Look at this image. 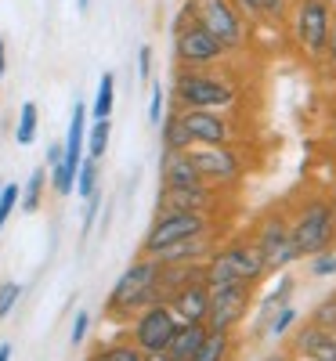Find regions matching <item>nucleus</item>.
Masks as SVG:
<instances>
[{"label": "nucleus", "instance_id": "obj_48", "mask_svg": "<svg viewBox=\"0 0 336 361\" xmlns=\"http://www.w3.org/2000/svg\"><path fill=\"white\" fill-rule=\"evenodd\" d=\"M325 199H329V206H332V214H336V185L329 188V195H325Z\"/></svg>", "mask_w": 336, "mask_h": 361}, {"label": "nucleus", "instance_id": "obj_2", "mask_svg": "<svg viewBox=\"0 0 336 361\" xmlns=\"http://www.w3.org/2000/svg\"><path fill=\"white\" fill-rule=\"evenodd\" d=\"M174 109H232L239 102V83L217 69H177L170 87Z\"/></svg>", "mask_w": 336, "mask_h": 361}, {"label": "nucleus", "instance_id": "obj_6", "mask_svg": "<svg viewBox=\"0 0 336 361\" xmlns=\"http://www.w3.org/2000/svg\"><path fill=\"white\" fill-rule=\"evenodd\" d=\"M286 18H289V37H293L296 51L308 58V62H318L322 66L329 22H332L329 0H293Z\"/></svg>", "mask_w": 336, "mask_h": 361}, {"label": "nucleus", "instance_id": "obj_7", "mask_svg": "<svg viewBox=\"0 0 336 361\" xmlns=\"http://www.w3.org/2000/svg\"><path fill=\"white\" fill-rule=\"evenodd\" d=\"M185 8L192 11V22L210 29L228 51H242L250 44V22L232 0H185Z\"/></svg>", "mask_w": 336, "mask_h": 361}, {"label": "nucleus", "instance_id": "obj_17", "mask_svg": "<svg viewBox=\"0 0 336 361\" xmlns=\"http://www.w3.org/2000/svg\"><path fill=\"white\" fill-rule=\"evenodd\" d=\"M213 250H217V228L213 231H203L196 238H185V243H174L167 250L156 253L160 264H203Z\"/></svg>", "mask_w": 336, "mask_h": 361}, {"label": "nucleus", "instance_id": "obj_25", "mask_svg": "<svg viewBox=\"0 0 336 361\" xmlns=\"http://www.w3.org/2000/svg\"><path fill=\"white\" fill-rule=\"evenodd\" d=\"M112 105H116V76H112V73H102L95 105L87 109V116H90V119H109V116H112Z\"/></svg>", "mask_w": 336, "mask_h": 361}, {"label": "nucleus", "instance_id": "obj_11", "mask_svg": "<svg viewBox=\"0 0 336 361\" xmlns=\"http://www.w3.org/2000/svg\"><path fill=\"white\" fill-rule=\"evenodd\" d=\"M188 159L196 163L206 185H217V188H235L246 177V163L235 152V145H192Z\"/></svg>", "mask_w": 336, "mask_h": 361}, {"label": "nucleus", "instance_id": "obj_26", "mask_svg": "<svg viewBox=\"0 0 336 361\" xmlns=\"http://www.w3.org/2000/svg\"><path fill=\"white\" fill-rule=\"evenodd\" d=\"M109 137H112V123H109V119H95V123L87 127L83 156H90V159H102V156L109 152Z\"/></svg>", "mask_w": 336, "mask_h": 361}, {"label": "nucleus", "instance_id": "obj_15", "mask_svg": "<svg viewBox=\"0 0 336 361\" xmlns=\"http://www.w3.org/2000/svg\"><path fill=\"white\" fill-rule=\"evenodd\" d=\"M170 311L181 325H196V322H206V311H210V286L203 279L188 282V286H181L170 300Z\"/></svg>", "mask_w": 336, "mask_h": 361}, {"label": "nucleus", "instance_id": "obj_1", "mask_svg": "<svg viewBox=\"0 0 336 361\" xmlns=\"http://www.w3.org/2000/svg\"><path fill=\"white\" fill-rule=\"evenodd\" d=\"M264 279H268V264L250 235H239L232 243H217V250L203 260V282L210 289H224L235 282L260 286Z\"/></svg>", "mask_w": 336, "mask_h": 361}, {"label": "nucleus", "instance_id": "obj_23", "mask_svg": "<svg viewBox=\"0 0 336 361\" xmlns=\"http://www.w3.org/2000/svg\"><path fill=\"white\" fill-rule=\"evenodd\" d=\"M44 188H47V166H37L29 173V180L22 185V195H18V206L25 214H37L40 202H44Z\"/></svg>", "mask_w": 336, "mask_h": 361}, {"label": "nucleus", "instance_id": "obj_35", "mask_svg": "<svg viewBox=\"0 0 336 361\" xmlns=\"http://www.w3.org/2000/svg\"><path fill=\"white\" fill-rule=\"evenodd\" d=\"M311 322H315V325H322V329H336V293H332V296H325L322 304L311 311Z\"/></svg>", "mask_w": 336, "mask_h": 361}, {"label": "nucleus", "instance_id": "obj_3", "mask_svg": "<svg viewBox=\"0 0 336 361\" xmlns=\"http://www.w3.org/2000/svg\"><path fill=\"white\" fill-rule=\"evenodd\" d=\"M156 279H160V260H156V257H138V260L124 271V275L116 279V286L109 289V296H105V314L119 322V318L138 314V311L148 307V304H156V300H160Z\"/></svg>", "mask_w": 336, "mask_h": 361}, {"label": "nucleus", "instance_id": "obj_42", "mask_svg": "<svg viewBox=\"0 0 336 361\" xmlns=\"http://www.w3.org/2000/svg\"><path fill=\"white\" fill-rule=\"evenodd\" d=\"M8 76V44H4V37H0V80Z\"/></svg>", "mask_w": 336, "mask_h": 361}, {"label": "nucleus", "instance_id": "obj_36", "mask_svg": "<svg viewBox=\"0 0 336 361\" xmlns=\"http://www.w3.org/2000/svg\"><path fill=\"white\" fill-rule=\"evenodd\" d=\"M87 333H90V314H87V311H76L73 329H69V343H73V347H80V343L87 340Z\"/></svg>", "mask_w": 336, "mask_h": 361}, {"label": "nucleus", "instance_id": "obj_16", "mask_svg": "<svg viewBox=\"0 0 336 361\" xmlns=\"http://www.w3.org/2000/svg\"><path fill=\"white\" fill-rule=\"evenodd\" d=\"M293 354L311 357V361H336V329H322L308 322L293 336Z\"/></svg>", "mask_w": 336, "mask_h": 361}, {"label": "nucleus", "instance_id": "obj_41", "mask_svg": "<svg viewBox=\"0 0 336 361\" xmlns=\"http://www.w3.org/2000/svg\"><path fill=\"white\" fill-rule=\"evenodd\" d=\"M232 4H235L242 15H246V22H250V18H257V0H232Z\"/></svg>", "mask_w": 336, "mask_h": 361}, {"label": "nucleus", "instance_id": "obj_4", "mask_svg": "<svg viewBox=\"0 0 336 361\" xmlns=\"http://www.w3.org/2000/svg\"><path fill=\"white\" fill-rule=\"evenodd\" d=\"M289 228H293V246H296L300 260L336 250V214L325 195L300 199L296 209L289 214Z\"/></svg>", "mask_w": 336, "mask_h": 361}, {"label": "nucleus", "instance_id": "obj_20", "mask_svg": "<svg viewBox=\"0 0 336 361\" xmlns=\"http://www.w3.org/2000/svg\"><path fill=\"white\" fill-rule=\"evenodd\" d=\"M293 293H296V279L286 275L279 286H275V289L260 300V307H257V314H253V336H257V340L264 336V322H268L275 311H279V307H286L289 300H293Z\"/></svg>", "mask_w": 336, "mask_h": 361}, {"label": "nucleus", "instance_id": "obj_12", "mask_svg": "<svg viewBox=\"0 0 336 361\" xmlns=\"http://www.w3.org/2000/svg\"><path fill=\"white\" fill-rule=\"evenodd\" d=\"M253 293L257 286L246 282H235L224 289H210V311H206V329L210 333H235V329L246 322L250 304H253Z\"/></svg>", "mask_w": 336, "mask_h": 361}, {"label": "nucleus", "instance_id": "obj_46", "mask_svg": "<svg viewBox=\"0 0 336 361\" xmlns=\"http://www.w3.org/2000/svg\"><path fill=\"white\" fill-rule=\"evenodd\" d=\"M0 361H11V343H0Z\"/></svg>", "mask_w": 336, "mask_h": 361}, {"label": "nucleus", "instance_id": "obj_28", "mask_svg": "<svg viewBox=\"0 0 336 361\" xmlns=\"http://www.w3.org/2000/svg\"><path fill=\"white\" fill-rule=\"evenodd\" d=\"M87 361H145V354L131 340H116V343H102Z\"/></svg>", "mask_w": 336, "mask_h": 361}, {"label": "nucleus", "instance_id": "obj_37", "mask_svg": "<svg viewBox=\"0 0 336 361\" xmlns=\"http://www.w3.org/2000/svg\"><path fill=\"white\" fill-rule=\"evenodd\" d=\"M148 123H152V127L163 123V87H160V83L152 87V98H148Z\"/></svg>", "mask_w": 336, "mask_h": 361}, {"label": "nucleus", "instance_id": "obj_29", "mask_svg": "<svg viewBox=\"0 0 336 361\" xmlns=\"http://www.w3.org/2000/svg\"><path fill=\"white\" fill-rule=\"evenodd\" d=\"M98 166H102V159L83 156V163H80V170H76V185H73V192H76L80 199H87L90 192H98Z\"/></svg>", "mask_w": 336, "mask_h": 361}, {"label": "nucleus", "instance_id": "obj_43", "mask_svg": "<svg viewBox=\"0 0 336 361\" xmlns=\"http://www.w3.org/2000/svg\"><path fill=\"white\" fill-rule=\"evenodd\" d=\"M322 76H325L329 83L336 80V58H329V62H322Z\"/></svg>", "mask_w": 336, "mask_h": 361}, {"label": "nucleus", "instance_id": "obj_31", "mask_svg": "<svg viewBox=\"0 0 336 361\" xmlns=\"http://www.w3.org/2000/svg\"><path fill=\"white\" fill-rule=\"evenodd\" d=\"M18 195H22L18 185H4V188H0V231H4V224L11 221V214L18 209Z\"/></svg>", "mask_w": 336, "mask_h": 361}, {"label": "nucleus", "instance_id": "obj_38", "mask_svg": "<svg viewBox=\"0 0 336 361\" xmlns=\"http://www.w3.org/2000/svg\"><path fill=\"white\" fill-rule=\"evenodd\" d=\"M152 76V47L141 44L138 47V80H148Z\"/></svg>", "mask_w": 336, "mask_h": 361}, {"label": "nucleus", "instance_id": "obj_19", "mask_svg": "<svg viewBox=\"0 0 336 361\" xmlns=\"http://www.w3.org/2000/svg\"><path fill=\"white\" fill-rule=\"evenodd\" d=\"M206 333H210V329H206L203 322H196V325H177L174 336H170V343H167V354H170L174 361H192V357L199 354Z\"/></svg>", "mask_w": 336, "mask_h": 361}, {"label": "nucleus", "instance_id": "obj_21", "mask_svg": "<svg viewBox=\"0 0 336 361\" xmlns=\"http://www.w3.org/2000/svg\"><path fill=\"white\" fill-rule=\"evenodd\" d=\"M160 141H163V152H188L192 148V137L185 134V127H181L177 112H163V123H160Z\"/></svg>", "mask_w": 336, "mask_h": 361}, {"label": "nucleus", "instance_id": "obj_24", "mask_svg": "<svg viewBox=\"0 0 336 361\" xmlns=\"http://www.w3.org/2000/svg\"><path fill=\"white\" fill-rule=\"evenodd\" d=\"M232 347H235V333H206V340L192 361H228Z\"/></svg>", "mask_w": 336, "mask_h": 361}, {"label": "nucleus", "instance_id": "obj_39", "mask_svg": "<svg viewBox=\"0 0 336 361\" xmlns=\"http://www.w3.org/2000/svg\"><path fill=\"white\" fill-rule=\"evenodd\" d=\"M62 156H66V145H62V141H51V145H47V159H44V166L54 170L58 163H62Z\"/></svg>", "mask_w": 336, "mask_h": 361}, {"label": "nucleus", "instance_id": "obj_49", "mask_svg": "<svg viewBox=\"0 0 336 361\" xmlns=\"http://www.w3.org/2000/svg\"><path fill=\"white\" fill-rule=\"evenodd\" d=\"M293 361H311V357H300V354H293Z\"/></svg>", "mask_w": 336, "mask_h": 361}, {"label": "nucleus", "instance_id": "obj_30", "mask_svg": "<svg viewBox=\"0 0 336 361\" xmlns=\"http://www.w3.org/2000/svg\"><path fill=\"white\" fill-rule=\"evenodd\" d=\"M308 275L311 279H332L336 275V250H325V253L308 257Z\"/></svg>", "mask_w": 336, "mask_h": 361}, {"label": "nucleus", "instance_id": "obj_22", "mask_svg": "<svg viewBox=\"0 0 336 361\" xmlns=\"http://www.w3.org/2000/svg\"><path fill=\"white\" fill-rule=\"evenodd\" d=\"M300 322V311L293 307V304H286V307H279L268 322H264V336L260 340H271V343H279V340H286L289 336V329Z\"/></svg>", "mask_w": 336, "mask_h": 361}, {"label": "nucleus", "instance_id": "obj_44", "mask_svg": "<svg viewBox=\"0 0 336 361\" xmlns=\"http://www.w3.org/2000/svg\"><path fill=\"white\" fill-rule=\"evenodd\" d=\"M264 361H293V350H271Z\"/></svg>", "mask_w": 336, "mask_h": 361}, {"label": "nucleus", "instance_id": "obj_40", "mask_svg": "<svg viewBox=\"0 0 336 361\" xmlns=\"http://www.w3.org/2000/svg\"><path fill=\"white\" fill-rule=\"evenodd\" d=\"M329 58H336V11H332V22H329V37H325V54H322V62H329Z\"/></svg>", "mask_w": 336, "mask_h": 361}, {"label": "nucleus", "instance_id": "obj_33", "mask_svg": "<svg viewBox=\"0 0 336 361\" xmlns=\"http://www.w3.org/2000/svg\"><path fill=\"white\" fill-rule=\"evenodd\" d=\"M289 4H293V0H257V18L282 22L289 15Z\"/></svg>", "mask_w": 336, "mask_h": 361}, {"label": "nucleus", "instance_id": "obj_32", "mask_svg": "<svg viewBox=\"0 0 336 361\" xmlns=\"http://www.w3.org/2000/svg\"><path fill=\"white\" fill-rule=\"evenodd\" d=\"M22 300V286L18 282H0V322H4Z\"/></svg>", "mask_w": 336, "mask_h": 361}, {"label": "nucleus", "instance_id": "obj_10", "mask_svg": "<svg viewBox=\"0 0 336 361\" xmlns=\"http://www.w3.org/2000/svg\"><path fill=\"white\" fill-rule=\"evenodd\" d=\"M181 322L174 318L170 304L167 300H156V304H148L141 307L138 314H131V333L127 340L141 350V354H156V350H167L170 336H174V329Z\"/></svg>", "mask_w": 336, "mask_h": 361}, {"label": "nucleus", "instance_id": "obj_8", "mask_svg": "<svg viewBox=\"0 0 336 361\" xmlns=\"http://www.w3.org/2000/svg\"><path fill=\"white\" fill-rule=\"evenodd\" d=\"M213 228H217V214H156L141 238V257H156L160 250L196 238L203 231H213Z\"/></svg>", "mask_w": 336, "mask_h": 361}, {"label": "nucleus", "instance_id": "obj_18", "mask_svg": "<svg viewBox=\"0 0 336 361\" xmlns=\"http://www.w3.org/2000/svg\"><path fill=\"white\" fill-rule=\"evenodd\" d=\"M192 185H206V180L196 170V163L188 159V152H163L160 156V188H192Z\"/></svg>", "mask_w": 336, "mask_h": 361}, {"label": "nucleus", "instance_id": "obj_45", "mask_svg": "<svg viewBox=\"0 0 336 361\" xmlns=\"http://www.w3.org/2000/svg\"><path fill=\"white\" fill-rule=\"evenodd\" d=\"M145 361H174L167 350H156V354H145Z\"/></svg>", "mask_w": 336, "mask_h": 361}, {"label": "nucleus", "instance_id": "obj_14", "mask_svg": "<svg viewBox=\"0 0 336 361\" xmlns=\"http://www.w3.org/2000/svg\"><path fill=\"white\" fill-rule=\"evenodd\" d=\"M224 188L217 185H192V188H160L156 214H217Z\"/></svg>", "mask_w": 336, "mask_h": 361}, {"label": "nucleus", "instance_id": "obj_27", "mask_svg": "<svg viewBox=\"0 0 336 361\" xmlns=\"http://www.w3.org/2000/svg\"><path fill=\"white\" fill-rule=\"evenodd\" d=\"M37 127H40V109H37V102H25V105L18 109L15 141H18V145H33V141H37Z\"/></svg>", "mask_w": 336, "mask_h": 361}, {"label": "nucleus", "instance_id": "obj_34", "mask_svg": "<svg viewBox=\"0 0 336 361\" xmlns=\"http://www.w3.org/2000/svg\"><path fill=\"white\" fill-rule=\"evenodd\" d=\"M87 206H83V228H80V235L87 238L90 231H95V221H98V209H102V188L98 192H90L87 199H83Z\"/></svg>", "mask_w": 336, "mask_h": 361}, {"label": "nucleus", "instance_id": "obj_47", "mask_svg": "<svg viewBox=\"0 0 336 361\" xmlns=\"http://www.w3.org/2000/svg\"><path fill=\"white\" fill-rule=\"evenodd\" d=\"M76 11H80V15H87V11H90V0H76Z\"/></svg>", "mask_w": 336, "mask_h": 361}, {"label": "nucleus", "instance_id": "obj_5", "mask_svg": "<svg viewBox=\"0 0 336 361\" xmlns=\"http://www.w3.org/2000/svg\"><path fill=\"white\" fill-rule=\"evenodd\" d=\"M232 51L203 29L199 22H192V11L181 8L174 18V58H177V69H217Z\"/></svg>", "mask_w": 336, "mask_h": 361}, {"label": "nucleus", "instance_id": "obj_9", "mask_svg": "<svg viewBox=\"0 0 336 361\" xmlns=\"http://www.w3.org/2000/svg\"><path fill=\"white\" fill-rule=\"evenodd\" d=\"M253 243L268 264V275H275V271H286L293 267L300 257H296V246H293V228H289V214L286 209H268V214L257 221L253 228Z\"/></svg>", "mask_w": 336, "mask_h": 361}, {"label": "nucleus", "instance_id": "obj_13", "mask_svg": "<svg viewBox=\"0 0 336 361\" xmlns=\"http://www.w3.org/2000/svg\"><path fill=\"white\" fill-rule=\"evenodd\" d=\"M185 134L192 137V145H235L239 130L232 123V116L221 109H174Z\"/></svg>", "mask_w": 336, "mask_h": 361}]
</instances>
